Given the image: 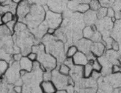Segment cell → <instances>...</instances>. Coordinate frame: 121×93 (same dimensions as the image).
<instances>
[{
    "mask_svg": "<svg viewBox=\"0 0 121 93\" xmlns=\"http://www.w3.org/2000/svg\"><path fill=\"white\" fill-rule=\"evenodd\" d=\"M92 42L89 39L82 38L75 43V46H77L78 51L86 55L91 52V49Z\"/></svg>",
    "mask_w": 121,
    "mask_h": 93,
    "instance_id": "cell-7",
    "label": "cell"
},
{
    "mask_svg": "<svg viewBox=\"0 0 121 93\" xmlns=\"http://www.w3.org/2000/svg\"><path fill=\"white\" fill-rule=\"evenodd\" d=\"M97 30V26L95 24L85 26L82 31L83 37L91 40L94 33Z\"/></svg>",
    "mask_w": 121,
    "mask_h": 93,
    "instance_id": "cell-12",
    "label": "cell"
},
{
    "mask_svg": "<svg viewBox=\"0 0 121 93\" xmlns=\"http://www.w3.org/2000/svg\"><path fill=\"white\" fill-rule=\"evenodd\" d=\"M92 61H89L86 65L83 66V76L85 79L90 78L93 73V67L92 65Z\"/></svg>",
    "mask_w": 121,
    "mask_h": 93,
    "instance_id": "cell-15",
    "label": "cell"
},
{
    "mask_svg": "<svg viewBox=\"0 0 121 93\" xmlns=\"http://www.w3.org/2000/svg\"><path fill=\"white\" fill-rule=\"evenodd\" d=\"M63 63L67 65V66L69 67L70 69L74 65L73 61V58L66 57V59H65L64 61L63 62Z\"/></svg>",
    "mask_w": 121,
    "mask_h": 93,
    "instance_id": "cell-28",
    "label": "cell"
},
{
    "mask_svg": "<svg viewBox=\"0 0 121 93\" xmlns=\"http://www.w3.org/2000/svg\"><path fill=\"white\" fill-rule=\"evenodd\" d=\"M84 93H97L95 88H87Z\"/></svg>",
    "mask_w": 121,
    "mask_h": 93,
    "instance_id": "cell-36",
    "label": "cell"
},
{
    "mask_svg": "<svg viewBox=\"0 0 121 93\" xmlns=\"http://www.w3.org/2000/svg\"><path fill=\"white\" fill-rule=\"evenodd\" d=\"M68 0V1H69V0Z\"/></svg>",
    "mask_w": 121,
    "mask_h": 93,
    "instance_id": "cell-47",
    "label": "cell"
},
{
    "mask_svg": "<svg viewBox=\"0 0 121 93\" xmlns=\"http://www.w3.org/2000/svg\"><path fill=\"white\" fill-rule=\"evenodd\" d=\"M111 49L115 51H117L119 50V46L118 42L113 40L111 45Z\"/></svg>",
    "mask_w": 121,
    "mask_h": 93,
    "instance_id": "cell-31",
    "label": "cell"
},
{
    "mask_svg": "<svg viewBox=\"0 0 121 93\" xmlns=\"http://www.w3.org/2000/svg\"><path fill=\"white\" fill-rule=\"evenodd\" d=\"M19 63L20 69H24L28 72L32 70L33 62L30 60L26 56L22 57Z\"/></svg>",
    "mask_w": 121,
    "mask_h": 93,
    "instance_id": "cell-14",
    "label": "cell"
},
{
    "mask_svg": "<svg viewBox=\"0 0 121 93\" xmlns=\"http://www.w3.org/2000/svg\"><path fill=\"white\" fill-rule=\"evenodd\" d=\"M73 85H68L65 88V90L66 91L67 93H74V90L73 88Z\"/></svg>",
    "mask_w": 121,
    "mask_h": 93,
    "instance_id": "cell-34",
    "label": "cell"
},
{
    "mask_svg": "<svg viewBox=\"0 0 121 93\" xmlns=\"http://www.w3.org/2000/svg\"><path fill=\"white\" fill-rule=\"evenodd\" d=\"M67 3L65 0H47V5L49 10L61 14L67 8Z\"/></svg>",
    "mask_w": 121,
    "mask_h": 93,
    "instance_id": "cell-6",
    "label": "cell"
},
{
    "mask_svg": "<svg viewBox=\"0 0 121 93\" xmlns=\"http://www.w3.org/2000/svg\"><path fill=\"white\" fill-rule=\"evenodd\" d=\"M29 72L28 71H26L24 69H20V70L19 71V75H20L21 77H24L27 73Z\"/></svg>",
    "mask_w": 121,
    "mask_h": 93,
    "instance_id": "cell-38",
    "label": "cell"
},
{
    "mask_svg": "<svg viewBox=\"0 0 121 93\" xmlns=\"http://www.w3.org/2000/svg\"><path fill=\"white\" fill-rule=\"evenodd\" d=\"M90 9L88 4L79 3L77 6L76 12H79L81 14H84Z\"/></svg>",
    "mask_w": 121,
    "mask_h": 93,
    "instance_id": "cell-20",
    "label": "cell"
},
{
    "mask_svg": "<svg viewBox=\"0 0 121 93\" xmlns=\"http://www.w3.org/2000/svg\"><path fill=\"white\" fill-rule=\"evenodd\" d=\"M83 20L86 26H91L95 24L98 19L96 12L89 9L83 14Z\"/></svg>",
    "mask_w": 121,
    "mask_h": 93,
    "instance_id": "cell-9",
    "label": "cell"
},
{
    "mask_svg": "<svg viewBox=\"0 0 121 93\" xmlns=\"http://www.w3.org/2000/svg\"><path fill=\"white\" fill-rule=\"evenodd\" d=\"M121 65L117 64L113 65L111 68V73L112 74H117L120 73Z\"/></svg>",
    "mask_w": 121,
    "mask_h": 93,
    "instance_id": "cell-29",
    "label": "cell"
},
{
    "mask_svg": "<svg viewBox=\"0 0 121 93\" xmlns=\"http://www.w3.org/2000/svg\"><path fill=\"white\" fill-rule=\"evenodd\" d=\"M3 24L2 20V15L0 14V25Z\"/></svg>",
    "mask_w": 121,
    "mask_h": 93,
    "instance_id": "cell-43",
    "label": "cell"
},
{
    "mask_svg": "<svg viewBox=\"0 0 121 93\" xmlns=\"http://www.w3.org/2000/svg\"><path fill=\"white\" fill-rule=\"evenodd\" d=\"M89 5L90 9L96 12L102 6L99 0H91Z\"/></svg>",
    "mask_w": 121,
    "mask_h": 93,
    "instance_id": "cell-19",
    "label": "cell"
},
{
    "mask_svg": "<svg viewBox=\"0 0 121 93\" xmlns=\"http://www.w3.org/2000/svg\"><path fill=\"white\" fill-rule=\"evenodd\" d=\"M112 93H119V88H116L114 90H113V92Z\"/></svg>",
    "mask_w": 121,
    "mask_h": 93,
    "instance_id": "cell-42",
    "label": "cell"
},
{
    "mask_svg": "<svg viewBox=\"0 0 121 93\" xmlns=\"http://www.w3.org/2000/svg\"></svg>",
    "mask_w": 121,
    "mask_h": 93,
    "instance_id": "cell-48",
    "label": "cell"
},
{
    "mask_svg": "<svg viewBox=\"0 0 121 93\" xmlns=\"http://www.w3.org/2000/svg\"><path fill=\"white\" fill-rule=\"evenodd\" d=\"M120 73H121V69H120Z\"/></svg>",
    "mask_w": 121,
    "mask_h": 93,
    "instance_id": "cell-46",
    "label": "cell"
},
{
    "mask_svg": "<svg viewBox=\"0 0 121 93\" xmlns=\"http://www.w3.org/2000/svg\"><path fill=\"white\" fill-rule=\"evenodd\" d=\"M106 48L104 42H93L91 45V51L97 58L104 55Z\"/></svg>",
    "mask_w": 121,
    "mask_h": 93,
    "instance_id": "cell-8",
    "label": "cell"
},
{
    "mask_svg": "<svg viewBox=\"0 0 121 93\" xmlns=\"http://www.w3.org/2000/svg\"><path fill=\"white\" fill-rule=\"evenodd\" d=\"M62 20L61 14L53 12L51 10L46 12L44 21L48 28H52L56 29L60 26Z\"/></svg>",
    "mask_w": 121,
    "mask_h": 93,
    "instance_id": "cell-3",
    "label": "cell"
},
{
    "mask_svg": "<svg viewBox=\"0 0 121 93\" xmlns=\"http://www.w3.org/2000/svg\"><path fill=\"white\" fill-rule=\"evenodd\" d=\"M12 34L6 25H0V37L3 38Z\"/></svg>",
    "mask_w": 121,
    "mask_h": 93,
    "instance_id": "cell-21",
    "label": "cell"
},
{
    "mask_svg": "<svg viewBox=\"0 0 121 93\" xmlns=\"http://www.w3.org/2000/svg\"><path fill=\"white\" fill-rule=\"evenodd\" d=\"M100 75H101V72H99L96 71H94L91 74V77L96 80L97 79H99L100 77Z\"/></svg>",
    "mask_w": 121,
    "mask_h": 93,
    "instance_id": "cell-33",
    "label": "cell"
},
{
    "mask_svg": "<svg viewBox=\"0 0 121 93\" xmlns=\"http://www.w3.org/2000/svg\"><path fill=\"white\" fill-rule=\"evenodd\" d=\"M45 14L46 12L43 6L33 5H31L30 12L24 20L31 28H36L44 21Z\"/></svg>",
    "mask_w": 121,
    "mask_h": 93,
    "instance_id": "cell-2",
    "label": "cell"
},
{
    "mask_svg": "<svg viewBox=\"0 0 121 93\" xmlns=\"http://www.w3.org/2000/svg\"><path fill=\"white\" fill-rule=\"evenodd\" d=\"M119 93H121V89H119Z\"/></svg>",
    "mask_w": 121,
    "mask_h": 93,
    "instance_id": "cell-45",
    "label": "cell"
},
{
    "mask_svg": "<svg viewBox=\"0 0 121 93\" xmlns=\"http://www.w3.org/2000/svg\"><path fill=\"white\" fill-rule=\"evenodd\" d=\"M52 78L51 81L55 85L57 90L65 89L69 85V76H65L60 74L58 69H55L52 71Z\"/></svg>",
    "mask_w": 121,
    "mask_h": 93,
    "instance_id": "cell-4",
    "label": "cell"
},
{
    "mask_svg": "<svg viewBox=\"0 0 121 93\" xmlns=\"http://www.w3.org/2000/svg\"><path fill=\"white\" fill-rule=\"evenodd\" d=\"M9 0H0V4Z\"/></svg>",
    "mask_w": 121,
    "mask_h": 93,
    "instance_id": "cell-44",
    "label": "cell"
},
{
    "mask_svg": "<svg viewBox=\"0 0 121 93\" xmlns=\"http://www.w3.org/2000/svg\"><path fill=\"white\" fill-rule=\"evenodd\" d=\"M56 93H67L65 89L63 90H57Z\"/></svg>",
    "mask_w": 121,
    "mask_h": 93,
    "instance_id": "cell-40",
    "label": "cell"
},
{
    "mask_svg": "<svg viewBox=\"0 0 121 93\" xmlns=\"http://www.w3.org/2000/svg\"><path fill=\"white\" fill-rule=\"evenodd\" d=\"M26 57H27V58L33 62L37 60L38 55L36 54V53L31 51L29 53L28 55L26 56Z\"/></svg>",
    "mask_w": 121,
    "mask_h": 93,
    "instance_id": "cell-27",
    "label": "cell"
},
{
    "mask_svg": "<svg viewBox=\"0 0 121 93\" xmlns=\"http://www.w3.org/2000/svg\"><path fill=\"white\" fill-rule=\"evenodd\" d=\"M22 0H12L13 3L16 4H19Z\"/></svg>",
    "mask_w": 121,
    "mask_h": 93,
    "instance_id": "cell-41",
    "label": "cell"
},
{
    "mask_svg": "<svg viewBox=\"0 0 121 93\" xmlns=\"http://www.w3.org/2000/svg\"><path fill=\"white\" fill-rule=\"evenodd\" d=\"M91 64H92L94 71H96L99 72H101L102 70V66L97 58L93 60Z\"/></svg>",
    "mask_w": 121,
    "mask_h": 93,
    "instance_id": "cell-25",
    "label": "cell"
},
{
    "mask_svg": "<svg viewBox=\"0 0 121 93\" xmlns=\"http://www.w3.org/2000/svg\"><path fill=\"white\" fill-rule=\"evenodd\" d=\"M73 61L74 65L83 66L88 63L86 55L80 51H78L73 57Z\"/></svg>",
    "mask_w": 121,
    "mask_h": 93,
    "instance_id": "cell-11",
    "label": "cell"
},
{
    "mask_svg": "<svg viewBox=\"0 0 121 93\" xmlns=\"http://www.w3.org/2000/svg\"><path fill=\"white\" fill-rule=\"evenodd\" d=\"M17 22H18V19L16 16L15 15V17L13 20L10 21L9 22L5 24L12 34L13 33H14L15 27Z\"/></svg>",
    "mask_w": 121,
    "mask_h": 93,
    "instance_id": "cell-23",
    "label": "cell"
},
{
    "mask_svg": "<svg viewBox=\"0 0 121 93\" xmlns=\"http://www.w3.org/2000/svg\"><path fill=\"white\" fill-rule=\"evenodd\" d=\"M52 78V71H46L44 72L43 74V79L44 81L51 80Z\"/></svg>",
    "mask_w": 121,
    "mask_h": 93,
    "instance_id": "cell-26",
    "label": "cell"
},
{
    "mask_svg": "<svg viewBox=\"0 0 121 93\" xmlns=\"http://www.w3.org/2000/svg\"><path fill=\"white\" fill-rule=\"evenodd\" d=\"M107 8L101 6V8L96 12L98 20H100L107 17Z\"/></svg>",
    "mask_w": 121,
    "mask_h": 93,
    "instance_id": "cell-24",
    "label": "cell"
},
{
    "mask_svg": "<svg viewBox=\"0 0 121 93\" xmlns=\"http://www.w3.org/2000/svg\"><path fill=\"white\" fill-rule=\"evenodd\" d=\"M56 29L52 28H48L47 31V34H49V35H54V34L55 33Z\"/></svg>",
    "mask_w": 121,
    "mask_h": 93,
    "instance_id": "cell-37",
    "label": "cell"
},
{
    "mask_svg": "<svg viewBox=\"0 0 121 93\" xmlns=\"http://www.w3.org/2000/svg\"><path fill=\"white\" fill-rule=\"evenodd\" d=\"M115 13L113 9L108 8L107 9V17L109 18H115Z\"/></svg>",
    "mask_w": 121,
    "mask_h": 93,
    "instance_id": "cell-30",
    "label": "cell"
},
{
    "mask_svg": "<svg viewBox=\"0 0 121 93\" xmlns=\"http://www.w3.org/2000/svg\"><path fill=\"white\" fill-rule=\"evenodd\" d=\"M30 7L31 5L27 0H22L17 4L15 15L17 18L18 21L22 22L24 20L25 18L30 12Z\"/></svg>",
    "mask_w": 121,
    "mask_h": 93,
    "instance_id": "cell-5",
    "label": "cell"
},
{
    "mask_svg": "<svg viewBox=\"0 0 121 93\" xmlns=\"http://www.w3.org/2000/svg\"><path fill=\"white\" fill-rule=\"evenodd\" d=\"M80 3H85V4H88L90 2L91 0H76Z\"/></svg>",
    "mask_w": 121,
    "mask_h": 93,
    "instance_id": "cell-39",
    "label": "cell"
},
{
    "mask_svg": "<svg viewBox=\"0 0 121 93\" xmlns=\"http://www.w3.org/2000/svg\"><path fill=\"white\" fill-rule=\"evenodd\" d=\"M109 77L108 82L113 88H119L121 87V73L112 74Z\"/></svg>",
    "mask_w": 121,
    "mask_h": 93,
    "instance_id": "cell-13",
    "label": "cell"
},
{
    "mask_svg": "<svg viewBox=\"0 0 121 93\" xmlns=\"http://www.w3.org/2000/svg\"><path fill=\"white\" fill-rule=\"evenodd\" d=\"M9 68L8 63L4 60H0V73L2 75L5 74Z\"/></svg>",
    "mask_w": 121,
    "mask_h": 93,
    "instance_id": "cell-22",
    "label": "cell"
},
{
    "mask_svg": "<svg viewBox=\"0 0 121 93\" xmlns=\"http://www.w3.org/2000/svg\"><path fill=\"white\" fill-rule=\"evenodd\" d=\"M22 57L23 56H22V54L18 53L14 54V55H13L12 58L14 61L19 62L20 60L22 59Z\"/></svg>",
    "mask_w": 121,
    "mask_h": 93,
    "instance_id": "cell-32",
    "label": "cell"
},
{
    "mask_svg": "<svg viewBox=\"0 0 121 93\" xmlns=\"http://www.w3.org/2000/svg\"><path fill=\"white\" fill-rule=\"evenodd\" d=\"M43 43L46 52L52 55L58 62H63L66 59L65 43L56 38L54 35L45 34L43 37Z\"/></svg>",
    "mask_w": 121,
    "mask_h": 93,
    "instance_id": "cell-1",
    "label": "cell"
},
{
    "mask_svg": "<svg viewBox=\"0 0 121 93\" xmlns=\"http://www.w3.org/2000/svg\"><path fill=\"white\" fill-rule=\"evenodd\" d=\"M40 88L43 93H56L57 89L51 80L42 81L40 83Z\"/></svg>",
    "mask_w": 121,
    "mask_h": 93,
    "instance_id": "cell-10",
    "label": "cell"
},
{
    "mask_svg": "<svg viewBox=\"0 0 121 93\" xmlns=\"http://www.w3.org/2000/svg\"><path fill=\"white\" fill-rule=\"evenodd\" d=\"M13 90L15 93H22V88L21 86L20 85H15Z\"/></svg>",
    "mask_w": 121,
    "mask_h": 93,
    "instance_id": "cell-35",
    "label": "cell"
},
{
    "mask_svg": "<svg viewBox=\"0 0 121 93\" xmlns=\"http://www.w3.org/2000/svg\"><path fill=\"white\" fill-rule=\"evenodd\" d=\"M15 17V15L10 12L4 13L2 15V20L3 24H6L7 23L13 20Z\"/></svg>",
    "mask_w": 121,
    "mask_h": 93,
    "instance_id": "cell-18",
    "label": "cell"
},
{
    "mask_svg": "<svg viewBox=\"0 0 121 93\" xmlns=\"http://www.w3.org/2000/svg\"><path fill=\"white\" fill-rule=\"evenodd\" d=\"M57 66L58 67V65ZM58 70L60 74L65 76H69L70 72V68L64 63L60 64L58 67Z\"/></svg>",
    "mask_w": 121,
    "mask_h": 93,
    "instance_id": "cell-16",
    "label": "cell"
},
{
    "mask_svg": "<svg viewBox=\"0 0 121 93\" xmlns=\"http://www.w3.org/2000/svg\"><path fill=\"white\" fill-rule=\"evenodd\" d=\"M78 51V49L76 46L71 45L66 51V57L67 58H73Z\"/></svg>",
    "mask_w": 121,
    "mask_h": 93,
    "instance_id": "cell-17",
    "label": "cell"
}]
</instances>
